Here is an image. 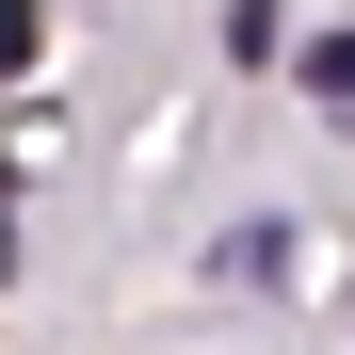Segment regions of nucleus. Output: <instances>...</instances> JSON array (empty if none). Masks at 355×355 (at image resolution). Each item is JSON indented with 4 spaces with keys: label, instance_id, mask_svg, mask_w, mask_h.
Listing matches in <instances>:
<instances>
[{
    "label": "nucleus",
    "instance_id": "1",
    "mask_svg": "<svg viewBox=\"0 0 355 355\" xmlns=\"http://www.w3.org/2000/svg\"><path fill=\"white\" fill-rule=\"evenodd\" d=\"M307 97H323V113H355V33H307Z\"/></svg>",
    "mask_w": 355,
    "mask_h": 355
},
{
    "label": "nucleus",
    "instance_id": "2",
    "mask_svg": "<svg viewBox=\"0 0 355 355\" xmlns=\"http://www.w3.org/2000/svg\"><path fill=\"white\" fill-rule=\"evenodd\" d=\"M33 33H49V0H0V81L33 65Z\"/></svg>",
    "mask_w": 355,
    "mask_h": 355
},
{
    "label": "nucleus",
    "instance_id": "3",
    "mask_svg": "<svg viewBox=\"0 0 355 355\" xmlns=\"http://www.w3.org/2000/svg\"><path fill=\"white\" fill-rule=\"evenodd\" d=\"M0 259H17V178H0Z\"/></svg>",
    "mask_w": 355,
    "mask_h": 355
}]
</instances>
